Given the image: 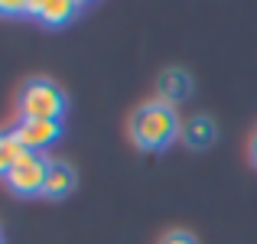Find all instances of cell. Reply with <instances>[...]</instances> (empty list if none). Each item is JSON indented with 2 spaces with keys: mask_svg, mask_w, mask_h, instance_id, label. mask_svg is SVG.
Segmentation results:
<instances>
[{
  "mask_svg": "<svg viewBox=\"0 0 257 244\" xmlns=\"http://www.w3.org/2000/svg\"><path fill=\"white\" fill-rule=\"evenodd\" d=\"M182 137V127H179V114H176L173 104L153 98L147 104H140L131 117V140L137 150L144 153H160L166 150L170 144Z\"/></svg>",
  "mask_w": 257,
  "mask_h": 244,
  "instance_id": "6da1fadb",
  "label": "cell"
},
{
  "mask_svg": "<svg viewBox=\"0 0 257 244\" xmlns=\"http://www.w3.org/2000/svg\"><path fill=\"white\" fill-rule=\"evenodd\" d=\"M69 111V94L52 78H26L17 91V117L30 120H62Z\"/></svg>",
  "mask_w": 257,
  "mask_h": 244,
  "instance_id": "7a4b0ae2",
  "label": "cell"
},
{
  "mask_svg": "<svg viewBox=\"0 0 257 244\" xmlns=\"http://www.w3.org/2000/svg\"><path fill=\"white\" fill-rule=\"evenodd\" d=\"M46 173H49V160L43 153H23L20 163L7 173V189L20 199H33V195H43L46 186Z\"/></svg>",
  "mask_w": 257,
  "mask_h": 244,
  "instance_id": "3957f363",
  "label": "cell"
},
{
  "mask_svg": "<svg viewBox=\"0 0 257 244\" xmlns=\"http://www.w3.org/2000/svg\"><path fill=\"white\" fill-rule=\"evenodd\" d=\"M10 131H13V137L23 144L26 153H43L46 147H52L56 140H62V120H30V117H17Z\"/></svg>",
  "mask_w": 257,
  "mask_h": 244,
  "instance_id": "277c9868",
  "label": "cell"
},
{
  "mask_svg": "<svg viewBox=\"0 0 257 244\" xmlns=\"http://www.w3.org/2000/svg\"><path fill=\"white\" fill-rule=\"evenodd\" d=\"M82 10V0H33V20H39L43 26H52V30L69 26Z\"/></svg>",
  "mask_w": 257,
  "mask_h": 244,
  "instance_id": "5b68a950",
  "label": "cell"
},
{
  "mask_svg": "<svg viewBox=\"0 0 257 244\" xmlns=\"http://www.w3.org/2000/svg\"><path fill=\"white\" fill-rule=\"evenodd\" d=\"M75 186H78L75 169H72L69 163H62V160H49V173H46L43 199H49V202H62V199H69V195L75 192Z\"/></svg>",
  "mask_w": 257,
  "mask_h": 244,
  "instance_id": "8992f818",
  "label": "cell"
},
{
  "mask_svg": "<svg viewBox=\"0 0 257 244\" xmlns=\"http://www.w3.org/2000/svg\"><path fill=\"white\" fill-rule=\"evenodd\" d=\"M192 94V78H189V72L182 69H163L157 78V98L166 101V104H182V101Z\"/></svg>",
  "mask_w": 257,
  "mask_h": 244,
  "instance_id": "52a82bcc",
  "label": "cell"
},
{
  "mask_svg": "<svg viewBox=\"0 0 257 244\" xmlns=\"http://www.w3.org/2000/svg\"><path fill=\"white\" fill-rule=\"evenodd\" d=\"M179 140L189 147V150H208V147L218 140V127H215L212 117H205V114H195V117L186 120Z\"/></svg>",
  "mask_w": 257,
  "mask_h": 244,
  "instance_id": "ba28073f",
  "label": "cell"
},
{
  "mask_svg": "<svg viewBox=\"0 0 257 244\" xmlns=\"http://www.w3.org/2000/svg\"><path fill=\"white\" fill-rule=\"evenodd\" d=\"M23 153H26L23 144L13 137L10 127H7V131H0V179H7V173H10V169L20 163V157H23Z\"/></svg>",
  "mask_w": 257,
  "mask_h": 244,
  "instance_id": "9c48e42d",
  "label": "cell"
},
{
  "mask_svg": "<svg viewBox=\"0 0 257 244\" xmlns=\"http://www.w3.org/2000/svg\"><path fill=\"white\" fill-rule=\"evenodd\" d=\"M0 17H33V0H0Z\"/></svg>",
  "mask_w": 257,
  "mask_h": 244,
  "instance_id": "30bf717a",
  "label": "cell"
},
{
  "mask_svg": "<svg viewBox=\"0 0 257 244\" xmlns=\"http://www.w3.org/2000/svg\"><path fill=\"white\" fill-rule=\"evenodd\" d=\"M160 244H199V241H195V234L182 231V228H173V231L163 234V241H160Z\"/></svg>",
  "mask_w": 257,
  "mask_h": 244,
  "instance_id": "8fae6325",
  "label": "cell"
},
{
  "mask_svg": "<svg viewBox=\"0 0 257 244\" xmlns=\"http://www.w3.org/2000/svg\"><path fill=\"white\" fill-rule=\"evenodd\" d=\"M247 157H251V163L257 166V131H254V137H251V147H247Z\"/></svg>",
  "mask_w": 257,
  "mask_h": 244,
  "instance_id": "7c38bea8",
  "label": "cell"
},
{
  "mask_svg": "<svg viewBox=\"0 0 257 244\" xmlns=\"http://www.w3.org/2000/svg\"><path fill=\"white\" fill-rule=\"evenodd\" d=\"M0 244H4V231H0Z\"/></svg>",
  "mask_w": 257,
  "mask_h": 244,
  "instance_id": "4fadbf2b",
  "label": "cell"
}]
</instances>
